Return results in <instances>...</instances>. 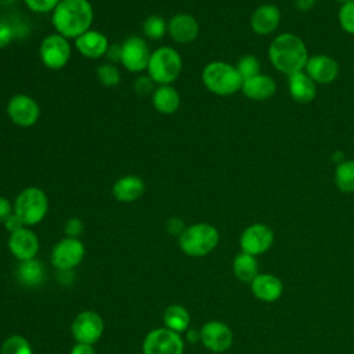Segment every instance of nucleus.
Wrapping results in <instances>:
<instances>
[{"label":"nucleus","mask_w":354,"mask_h":354,"mask_svg":"<svg viewBox=\"0 0 354 354\" xmlns=\"http://www.w3.org/2000/svg\"><path fill=\"white\" fill-rule=\"evenodd\" d=\"M94 22V8L88 0H61L51 12V25L55 33L75 40Z\"/></svg>","instance_id":"f257e3e1"},{"label":"nucleus","mask_w":354,"mask_h":354,"mask_svg":"<svg viewBox=\"0 0 354 354\" xmlns=\"http://www.w3.org/2000/svg\"><path fill=\"white\" fill-rule=\"evenodd\" d=\"M268 58L278 72L290 76L304 71L310 55L306 43L300 36L285 32L271 41L268 47Z\"/></svg>","instance_id":"f03ea898"},{"label":"nucleus","mask_w":354,"mask_h":354,"mask_svg":"<svg viewBox=\"0 0 354 354\" xmlns=\"http://www.w3.org/2000/svg\"><path fill=\"white\" fill-rule=\"evenodd\" d=\"M203 86L213 94L228 97L241 91L243 79L236 66L225 61H212L205 65L201 75Z\"/></svg>","instance_id":"7ed1b4c3"},{"label":"nucleus","mask_w":354,"mask_h":354,"mask_svg":"<svg viewBox=\"0 0 354 354\" xmlns=\"http://www.w3.org/2000/svg\"><path fill=\"white\" fill-rule=\"evenodd\" d=\"M14 214L25 227H33L41 223L50 207L47 194L35 185L26 187L18 192L14 202Z\"/></svg>","instance_id":"20e7f679"},{"label":"nucleus","mask_w":354,"mask_h":354,"mask_svg":"<svg viewBox=\"0 0 354 354\" xmlns=\"http://www.w3.org/2000/svg\"><path fill=\"white\" fill-rule=\"evenodd\" d=\"M220 241L218 230L209 223H195L178 236L180 249L189 257H203L212 253Z\"/></svg>","instance_id":"39448f33"},{"label":"nucleus","mask_w":354,"mask_h":354,"mask_svg":"<svg viewBox=\"0 0 354 354\" xmlns=\"http://www.w3.org/2000/svg\"><path fill=\"white\" fill-rule=\"evenodd\" d=\"M183 71V58L180 53L170 46H160L151 53L147 66V75L155 84H171Z\"/></svg>","instance_id":"423d86ee"},{"label":"nucleus","mask_w":354,"mask_h":354,"mask_svg":"<svg viewBox=\"0 0 354 354\" xmlns=\"http://www.w3.org/2000/svg\"><path fill=\"white\" fill-rule=\"evenodd\" d=\"M72 55L71 40L58 35L51 33L43 37L39 46V57L43 65L51 71H58L66 66Z\"/></svg>","instance_id":"0eeeda50"},{"label":"nucleus","mask_w":354,"mask_h":354,"mask_svg":"<svg viewBox=\"0 0 354 354\" xmlns=\"http://www.w3.org/2000/svg\"><path fill=\"white\" fill-rule=\"evenodd\" d=\"M184 339L180 333L163 328L149 330L142 340V354H184Z\"/></svg>","instance_id":"6e6552de"},{"label":"nucleus","mask_w":354,"mask_h":354,"mask_svg":"<svg viewBox=\"0 0 354 354\" xmlns=\"http://www.w3.org/2000/svg\"><path fill=\"white\" fill-rule=\"evenodd\" d=\"M6 112L8 119L18 127L28 129L32 127L37 123L40 118V106L37 101L24 93L14 94L7 105H6Z\"/></svg>","instance_id":"1a4fd4ad"},{"label":"nucleus","mask_w":354,"mask_h":354,"mask_svg":"<svg viewBox=\"0 0 354 354\" xmlns=\"http://www.w3.org/2000/svg\"><path fill=\"white\" fill-rule=\"evenodd\" d=\"M86 249L80 238L65 236L51 250V264L57 271L75 270L84 259Z\"/></svg>","instance_id":"9d476101"},{"label":"nucleus","mask_w":354,"mask_h":354,"mask_svg":"<svg viewBox=\"0 0 354 354\" xmlns=\"http://www.w3.org/2000/svg\"><path fill=\"white\" fill-rule=\"evenodd\" d=\"M122 46V66L131 73H140L147 71L151 50L147 39L140 36H129L124 39Z\"/></svg>","instance_id":"9b49d317"},{"label":"nucleus","mask_w":354,"mask_h":354,"mask_svg":"<svg viewBox=\"0 0 354 354\" xmlns=\"http://www.w3.org/2000/svg\"><path fill=\"white\" fill-rule=\"evenodd\" d=\"M71 333L76 343H97L104 333V321L101 315L91 310L79 313L71 325Z\"/></svg>","instance_id":"f8f14e48"},{"label":"nucleus","mask_w":354,"mask_h":354,"mask_svg":"<svg viewBox=\"0 0 354 354\" xmlns=\"http://www.w3.org/2000/svg\"><path fill=\"white\" fill-rule=\"evenodd\" d=\"M272 242H274L272 230L268 225L261 223H254L248 228H245L239 238V245L242 252L252 256H259L266 253L271 248Z\"/></svg>","instance_id":"ddd939ff"},{"label":"nucleus","mask_w":354,"mask_h":354,"mask_svg":"<svg viewBox=\"0 0 354 354\" xmlns=\"http://www.w3.org/2000/svg\"><path fill=\"white\" fill-rule=\"evenodd\" d=\"M199 330L201 343L213 353H224L232 346V330L227 324L221 321H207Z\"/></svg>","instance_id":"4468645a"},{"label":"nucleus","mask_w":354,"mask_h":354,"mask_svg":"<svg viewBox=\"0 0 354 354\" xmlns=\"http://www.w3.org/2000/svg\"><path fill=\"white\" fill-rule=\"evenodd\" d=\"M39 248V238L30 227H22L8 236V249L18 261L36 259Z\"/></svg>","instance_id":"2eb2a0df"},{"label":"nucleus","mask_w":354,"mask_h":354,"mask_svg":"<svg viewBox=\"0 0 354 354\" xmlns=\"http://www.w3.org/2000/svg\"><path fill=\"white\" fill-rule=\"evenodd\" d=\"M167 33L178 44H189L199 36V22L192 14L178 12L167 21Z\"/></svg>","instance_id":"dca6fc26"},{"label":"nucleus","mask_w":354,"mask_h":354,"mask_svg":"<svg viewBox=\"0 0 354 354\" xmlns=\"http://www.w3.org/2000/svg\"><path fill=\"white\" fill-rule=\"evenodd\" d=\"M339 71L340 68L337 61L326 54L311 55L304 68V72L317 84H329L335 82L339 76Z\"/></svg>","instance_id":"f3484780"},{"label":"nucleus","mask_w":354,"mask_h":354,"mask_svg":"<svg viewBox=\"0 0 354 354\" xmlns=\"http://www.w3.org/2000/svg\"><path fill=\"white\" fill-rule=\"evenodd\" d=\"M73 46L77 50L80 55L88 59H100L105 57L108 47H109V40L108 37L95 29H88L79 37L73 40Z\"/></svg>","instance_id":"a211bd4d"},{"label":"nucleus","mask_w":354,"mask_h":354,"mask_svg":"<svg viewBox=\"0 0 354 354\" xmlns=\"http://www.w3.org/2000/svg\"><path fill=\"white\" fill-rule=\"evenodd\" d=\"M281 24V10L271 3L260 4L250 15V28L256 35L267 36L278 29Z\"/></svg>","instance_id":"6ab92c4d"},{"label":"nucleus","mask_w":354,"mask_h":354,"mask_svg":"<svg viewBox=\"0 0 354 354\" xmlns=\"http://www.w3.org/2000/svg\"><path fill=\"white\" fill-rule=\"evenodd\" d=\"M145 192V183L140 176L126 174L118 178L112 185V195L122 203L138 201Z\"/></svg>","instance_id":"aec40b11"},{"label":"nucleus","mask_w":354,"mask_h":354,"mask_svg":"<svg viewBox=\"0 0 354 354\" xmlns=\"http://www.w3.org/2000/svg\"><path fill=\"white\" fill-rule=\"evenodd\" d=\"M245 97L253 101H266L271 98L277 91L275 80L264 73H259L253 77L245 79L241 87Z\"/></svg>","instance_id":"412c9836"},{"label":"nucleus","mask_w":354,"mask_h":354,"mask_svg":"<svg viewBox=\"0 0 354 354\" xmlns=\"http://www.w3.org/2000/svg\"><path fill=\"white\" fill-rule=\"evenodd\" d=\"M252 293L261 301L272 303L277 301L282 292L283 285L277 275L272 274H257V277L250 282Z\"/></svg>","instance_id":"4be33fe9"},{"label":"nucleus","mask_w":354,"mask_h":354,"mask_svg":"<svg viewBox=\"0 0 354 354\" xmlns=\"http://www.w3.org/2000/svg\"><path fill=\"white\" fill-rule=\"evenodd\" d=\"M288 88L290 97L299 104L311 102L317 94V83L304 71L289 76Z\"/></svg>","instance_id":"5701e85b"},{"label":"nucleus","mask_w":354,"mask_h":354,"mask_svg":"<svg viewBox=\"0 0 354 354\" xmlns=\"http://www.w3.org/2000/svg\"><path fill=\"white\" fill-rule=\"evenodd\" d=\"M15 277L22 286L37 288L43 285L46 279V267L43 261L37 259L19 261V264L15 268Z\"/></svg>","instance_id":"b1692460"},{"label":"nucleus","mask_w":354,"mask_h":354,"mask_svg":"<svg viewBox=\"0 0 354 354\" xmlns=\"http://www.w3.org/2000/svg\"><path fill=\"white\" fill-rule=\"evenodd\" d=\"M151 100L155 111L162 115H173L181 105L180 93L171 84L156 86Z\"/></svg>","instance_id":"393cba45"},{"label":"nucleus","mask_w":354,"mask_h":354,"mask_svg":"<svg viewBox=\"0 0 354 354\" xmlns=\"http://www.w3.org/2000/svg\"><path fill=\"white\" fill-rule=\"evenodd\" d=\"M163 324L167 329L174 330L177 333H185L189 328L191 315L188 310L181 304H170L163 311Z\"/></svg>","instance_id":"a878e982"},{"label":"nucleus","mask_w":354,"mask_h":354,"mask_svg":"<svg viewBox=\"0 0 354 354\" xmlns=\"http://www.w3.org/2000/svg\"><path fill=\"white\" fill-rule=\"evenodd\" d=\"M232 271L239 281L250 283L259 274V264L256 256L248 254L245 252L238 253L232 261Z\"/></svg>","instance_id":"bb28decb"},{"label":"nucleus","mask_w":354,"mask_h":354,"mask_svg":"<svg viewBox=\"0 0 354 354\" xmlns=\"http://www.w3.org/2000/svg\"><path fill=\"white\" fill-rule=\"evenodd\" d=\"M335 183L343 194L354 192V160L344 159L335 169Z\"/></svg>","instance_id":"cd10ccee"},{"label":"nucleus","mask_w":354,"mask_h":354,"mask_svg":"<svg viewBox=\"0 0 354 354\" xmlns=\"http://www.w3.org/2000/svg\"><path fill=\"white\" fill-rule=\"evenodd\" d=\"M142 33L145 39L160 40L167 33V21L162 15L151 14L142 22Z\"/></svg>","instance_id":"c85d7f7f"},{"label":"nucleus","mask_w":354,"mask_h":354,"mask_svg":"<svg viewBox=\"0 0 354 354\" xmlns=\"http://www.w3.org/2000/svg\"><path fill=\"white\" fill-rule=\"evenodd\" d=\"M0 354H33V350L26 337L21 335H11L3 342Z\"/></svg>","instance_id":"c756f323"},{"label":"nucleus","mask_w":354,"mask_h":354,"mask_svg":"<svg viewBox=\"0 0 354 354\" xmlns=\"http://www.w3.org/2000/svg\"><path fill=\"white\" fill-rule=\"evenodd\" d=\"M97 79L105 87H115L122 80V73L118 65L111 62H102L97 68Z\"/></svg>","instance_id":"7c9ffc66"},{"label":"nucleus","mask_w":354,"mask_h":354,"mask_svg":"<svg viewBox=\"0 0 354 354\" xmlns=\"http://www.w3.org/2000/svg\"><path fill=\"white\" fill-rule=\"evenodd\" d=\"M235 66H236V69L241 73L243 80L259 75L260 69H261V65H260V61L257 59V57L250 55V54H246V55L241 57Z\"/></svg>","instance_id":"2f4dec72"},{"label":"nucleus","mask_w":354,"mask_h":354,"mask_svg":"<svg viewBox=\"0 0 354 354\" xmlns=\"http://www.w3.org/2000/svg\"><path fill=\"white\" fill-rule=\"evenodd\" d=\"M337 19L340 28L348 33L354 35V0H348L347 3L342 4L337 12Z\"/></svg>","instance_id":"473e14b6"},{"label":"nucleus","mask_w":354,"mask_h":354,"mask_svg":"<svg viewBox=\"0 0 354 354\" xmlns=\"http://www.w3.org/2000/svg\"><path fill=\"white\" fill-rule=\"evenodd\" d=\"M22 1L30 11L37 14H47V12H53L61 0H22Z\"/></svg>","instance_id":"72a5a7b5"},{"label":"nucleus","mask_w":354,"mask_h":354,"mask_svg":"<svg viewBox=\"0 0 354 354\" xmlns=\"http://www.w3.org/2000/svg\"><path fill=\"white\" fill-rule=\"evenodd\" d=\"M134 91L137 95L140 97H147V95H152V93L156 88L155 82L148 76V75H140L136 80H134Z\"/></svg>","instance_id":"f704fd0d"},{"label":"nucleus","mask_w":354,"mask_h":354,"mask_svg":"<svg viewBox=\"0 0 354 354\" xmlns=\"http://www.w3.org/2000/svg\"><path fill=\"white\" fill-rule=\"evenodd\" d=\"M84 230V224L79 217H71L65 221L64 231L65 235L69 238H79Z\"/></svg>","instance_id":"c9c22d12"},{"label":"nucleus","mask_w":354,"mask_h":354,"mask_svg":"<svg viewBox=\"0 0 354 354\" xmlns=\"http://www.w3.org/2000/svg\"><path fill=\"white\" fill-rule=\"evenodd\" d=\"M15 37V30L14 26L10 25L8 22L0 21V48L7 47Z\"/></svg>","instance_id":"e433bc0d"},{"label":"nucleus","mask_w":354,"mask_h":354,"mask_svg":"<svg viewBox=\"0 0 354 354\" xmlns=\"http://www.w3.org/2000/svg\"><path fill=\"white\" fill-rule=\"evenodd\" d=\"M184 230H185V224H184L183 218H180V217H170L166 221V231L170 235H174L178 238Z\"/></svg>","instance_id":"4c0bfd02"},{"label":"nucleus","mask_w":354,"mask_h":354,"mask_svg":"<svg viewBox=\"0 0 354 354\" xmlns=\"http://www.w3.org/2000/svg\"><path fill=\"white\" fill-rule=\"evenodd\" d=\"M14 213V205L8 198L0 195V223H4Z\"/></svg>","instance_id":"58836bf2"},{"label":"nucleus","mask_w":354,"mask_h":354,"mask_svg":"<svg viewBox=\"0 0 354 354\" xmlns=\"http://www.w3.org/2000/svg\"><path fill=\"white\" fill-rule=\"evenodd\" d=\"M105 58H106V62H111V64H120V59H122V46L120 44H109L108 47V51L105 54Z\"/></svg>","instance_id":"ea45409f"},{"label":"nucleus","mask_w":354,"mask_h":354,"mask_svg":"<svg viewBox=\"0 0 354 354\" xmlns=\"http://www.w3.org/2000/svg\"><path fill=\"white\" fill-rule=\"evenodd\" d=\"M4 228L8 231V234H12V232H15V231H18L19 228H22V227H25L24 224H22V221L12 213L4 223Z\"/></svg>","instance_id":"a19ab883"},{"label":"nucleus","mask_w":354,"mask_h":354,"mask_svg":"<svg viewBox=\"0 0 354 354\" xmlns=\"http://www.w3.org/2000/svg\"><path fill=\"white\" fill-rule=\"evenodd\" d=\"M69 354H95L94 346L87 343H75L71 348Z\"/></svg>","instance_id":"79ce46f5"},{"label":"nucleus","mask_w":354,"mask_h":354,"mask_svg":"<svg viewBox=\"0 0 354 354\" xmlns=\"http://www.w3.org/2000/svg\"><path fill=\"white\" fill-rule=\"evenodd\" d=\"M57 281L61 285H71L73 282V270L57 271Z\"/></svg>","instance_id":"37998d69"},{"label":"nucleus","mask_w":354,"mask_h":354,"mask_svg":"<svg viewBox=\"0 0 354 354\" xmlns=\"http://www.w3.org/2000/svg\"><path fill=\"white\" fill-rule=\"evenodd\" d=\"M317 0H293L295 7L299 11H310L315 6Z\"/></svg>","instance_id":"c03bdc74"},{"label":"nucleus","mask_w":354,"mask_h":354,"mask_svg":"<svg viewBox=\"0 0 354 354\" xmlns=\"http://www.w3.org/2000/svg\"><path fill=\"white\" fill-rule=\"evenodd\" d=\"M185 340L189 343L201 342V330L195 329V328H188L185 332Z\"/></svg>","instance_id":"a18cd8bd"},{"label":"nucleus","mask_w":354,"mask_h":354,"mask_svg":"<svg viewBox=\"0 0 354 354\" xmlns=\"http://www.w3.org/2000/svg\"><path fill=\"white\" fill-rule=\"evenodd\" d=\"M14 1H17V0H0V4H3V6H8V4H12Z\"/></svg>","instance_id":"49530a36"},{"label":"nucleus","mask_w":354,"mask_h":354,"mask_svg":"<svg viewBox=\"0 0 354 354\" xmlns=\"http://www.w3.org/2000/svg\"><path fill=\"white\" fill-rule=\"evenodd\" d=\"M336 1H337V3H339V4H340V6H342V4H344V3H347V1H348V0H336Z\"/></svg>","instance_id":"de8ad7c7"}]
</instances>
